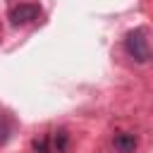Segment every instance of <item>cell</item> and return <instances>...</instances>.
<instances>
[{
  "label": "cell",
  "instance_id": "7",
  "mask_svg": "<svg viewBox=\"0 0 153 153\" xmlns=\"http://www.w3.org/2000/svg\"><path fill=\"white\" fill-rule=\"evenodd\" d=\"M0 41H2V26H0Z\"/></svg>",
  "mask_w": 153,
  "mask_h": 153
},
{
  "label": "cell",
  "instance_id": "5",
  "mask_svg": "<svg viewBox=\"0 0 153 153\" xmlns=\"http://www.w3.org/2000/svg\"><path fill=\"white\" fill-rule=\"evenodd\" d=\"M31 146H33L36 153H50V136H48V134H41V136L33 139Z\"/></svg>",
  "mask_w": 153,
  "mask_h": 153
},
{
  "label": "cell",
  "instance_id": "4",
  "mask_svg": "<svg viewBox=\"0 0 153 153\" xmlns=\"http://www.w3.org/2000/svg\"><path fill=\"white\" fill-rule=\"evenodd\" d=\"M50 146H53L57 153L67 151V148H69V134H67L65 129H57V131L50 136Z\"/></svg>",
  "mask_w": 153,
  "mask_h": 153
},
{
  "label": "cell",
  "instance_id": "3",
  "mask_svg": "<svg viewBox=\"0 0 153 153\" xmlns=\"http://www.w3.org/2000/svg\"><path fill=\"white\" fill-rule=\"evenodd\" d=\"M112 146H115L117 153H136L139 139H136V134H131V131H117V134L112 136Z\"/></svg>",
  "mask_w": 153,
  "mask_h": 153
},
{
  "label": "cell",
  "instance_id": "6",
  "mask_svg": "<svg viewBox=\"0 0 153 153\" xmlns=\"http://www.w3.org/2000/svg\"><path fill=\"white\" fill-rule=\"evenodd\" d=\"M10 136H12V124L7 122L5 115H0V146H5L10 141Z\"/></svg>",
  "mask_w": 153,
  "mask_h": 153
},
{
  "label": "cell",
  "instance_id": "2",
  "mask_svg": "<svg viewBox=\"0 0 153 153\" xmlns=\"http://www.w3.org/2000/svg\"><path fill=\"white\" fill-rule=\"evenodd\" d=\"M41 14H43V10L38 2H19L10 10V22H12V26H26V24L36 22Z\"/></svg>",
  "mask_w": 153,
  "mask_h": 153
},
{
  "label": "cell",
  "instance_id": "1",
  "mask_svg": "<svg viewBox=\"0 0 153 153\" xmlns=\"http://www.w3.org/2000/svg\"><path fill=\"white\" fill-rule=\"evenodd\" d=\"M122 45H124V53H127L134 62L146 65V62L151 60V38H148V29L136 26V29L127 31Z\"/></svg>",
  "mask_w": 153,
  "mask_h": 153
}]
</instances>
